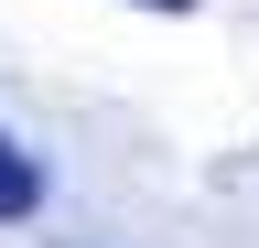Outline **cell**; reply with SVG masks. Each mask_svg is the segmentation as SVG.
<instances>
[{
  "instance_id": "1",
  "label": "cell",
  "mask_w": 259,
  "mask_h": 248,
  "mask_svg": "<svg viewBox=\"0 0 259 248\" xmlns=\"http://www.w3.org/2000/svg\"><path fill=\"white\" fill-rule=\"evenodd\" d=\"M32 205H44V162H32V151L0 130V227H22Z\"/></svg>"
},
{
  "instance_id": "2",
  "label": "cell",
  "mask_w": 259,
  "mask_h": 248,
  "mask_svg": "<svg viewBox=\"0 0 259 248\" xmlns=\"http://www.w3.org/2000/svg\"><path fill=\"white\" fill-rule=\"evenodd\" d=\"M141 11H194V0H141Z\"/></svg>"
}]
</instances>
